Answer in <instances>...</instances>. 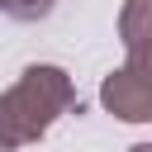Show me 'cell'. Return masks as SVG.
Here are the masks:
<instances>
[{
	"instance_id": "obj_7",
	"label": "cell",
	"mask_w": 152,
	"mask_h": 152,
	"mask_svg": "<svg viewBox=\"0 0 152 152\" xmlns=\"http://www.w3.org/2000/svg\"><path fill=\"white\" fill-rule=\"evenodd\" d=\"M0 152H19V147H5V142H0Z\"/></svg>"
},
{
	"instance_id": "obj_4",
	"label": "cell",
	"mask_w": 152,
	"mask_h": 152,
	"mask_svg": "<svg viewBox=\"0 0 152 152\" xmlns=\"http://www.w3.org/2000/svg\"><path fill=\"white\" fill-rule=\"evenodd\" d=\"M57 10V0H0V14L19 19V24H38Z\"/></svg>"
},
{
	"instance_id": "obj_5",
	"label": "cell",
	"mask_w": 152,
	"mask_h": 152,
	"mask_svg": "<svg viewBox=\"0 0 152 152\" xmlns=\"http://www.w3.org/2000/svg\"><path fill=\"white\" fill-rule=\"evenodd\" d=\"M128 66H138L142 76H152V48H133L128 52Z\"/></svg>"
},
{
	"instance_id": "obj_6",
	"label": "cell",
	"mask_w": 152,
	"mask_h": 152,
	"mask_svg": "<svg viewBox=\"0 0 152 152\" xmlns=\"http://www.w3.org/2000/svg\"><path fill=\"white\" fill-rule=\"evenodd\" d=\"M128 152H152V142H133V147H128Z\"/></svg>"
},
{
	"instance_id": "obj_3",
	"label": "cell",
	"mask_w": 152,
	"mask_h": 152,
	"mask_svg": "<svg viewBox=\"0 0 152 152\" xmlns=\"http://www.w3.org/2000/svg\"><path fill=\"white\" fill-rule=\"evenodd\" d=\"M119 43H124V52L152 48V0H124V10H119Z\"/></svg>"
},
{
	"instance_id": "obj_2",
	"label": "cell",
	"mask_w": 152,
	"mask_h": 152,
	"mask_svg": "<svg viewBox=\"0 0 152 152\" xmlns=\"http://www.w3.org/2000/svg\"><path fill=\"white\" fill-rule=\"evenodd\" d=\"M100 104L124 124H152V76H142L128 62L114 66L100 81Z\"/></svg>"
},
{
	"instance_id": "obj_1",
	"label": "cell",
	"mask_w": 152,
	"mask_h": 152,
	"mask_svg": "<svg viewBox=\"0 0 152 152\" xmlns=\"http://www.w3.org/2000/svg\"><path fill=\"white\" fill-rule=\"evenodd\" d=\"M71 109H76L71 76L62 66H52V62H33V66L19 71V81L10 90H0V142L5 147L38 142Z\"/></svg>"
}]
</instances>
